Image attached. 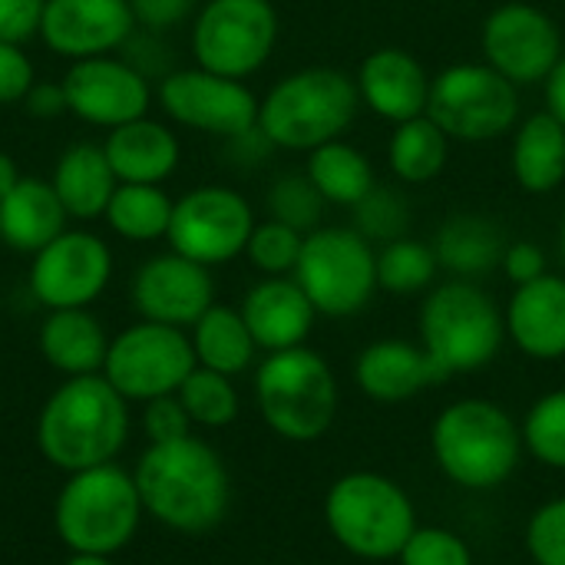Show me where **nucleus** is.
<instances>
[{
	"mask_svg": "<svg viewBox=\"0 0 565 565\" xmlns=\"http://www.w3.org/2000/svg\"><path fill=\"white\" fill-rule=\"evenodd\" d=\"M132 480L146 516L172 533H209L232 507V477L222 454L192 434L172 444H149L132 467Z\"/></svg>",
	"mask_w": 565,
	"mask_h": 565,
	"instance_id": "1",
	"label": "nucleus"
},
{
	"mask_svg": "<svg viewBox=\"0 0 565 565\" xmlns=\"http://www.w3.org/2000/svg\"><path fill=\"white\" fill-rule=\"evenodd\" d=\"M129 401L103 377H66L36 414V450L63 473L116 463L129 440Z\"/></svg>",
	"mask_w": 565,
	"mask_h": 565,
	"instance_id": "2",
	"label": "nucleus"
},
{
	"mask_svg": "<svg viewBox=\"0 0 565 565\" xmlns=\"http://www.w3.org/2000/svg\"><path fill=\"white\" fill-rule=\"evenodd\" d=\"M523 434L513 414L490 397H457L430 424V457L447 483L493 493L523 463Z\"/></svg>",
	"mask_w": 565,
	"mask_h": 565,
	"instance_id": "3",
	"label": "nucleus"
},
{
	"mask_svg": "<svg viewBox=\"0 0 565 565\" xmlns=\"http://www.w3.org/2000/svg\"><path fill=\"white\" fill-rule=\"evenodd\" d=\"M361 109L358 83L338 66H305L281 76L258 103V129L275 149L311 152L344 139Z\"/></svg>",
	"mask_w": 565,
	"mask_h": 565,
	"instance_id": "4",
	"label": "nucleus"
},
{
	"mask_svg": "<svg viewBox=\"0 0 565 565\" xmlns=\"http://www.w3.org/2000/svg\"><path fill=\"white\" fill-rule=\"evenodd\" d=\"M324 526L348 556L391 563L420 523L411 493L394 477L348 470L324 493Z\"/></svg>",
	"mask_w": 565,
	"mask_h": 565,
	"instance_id": "5",
	"label": "nucleus"
},
{
	"mask_svg": "<svg viewBox=\"0 0 565 565\" xmlns=\"http://www.w3.org/2000/svg\"><path fill=\"white\" fill-rule=\"evenodd\" d=\"M417 341L447 377L477 374L490 367L507 344L503 308L480 281L447 278L420 301Z\"/></svg>",
	"mask_w": 565,
	"mask_h": 565,
	"instance_id": "6",
	"label": "nucleus"
},
{
	"mask_svg": "<svg viewBox=\"0 0 565 565\" xmlns=\"http://www.w3.org/2000/svg\"><path fill=\"white\" fill-rule=\"evenodd\" d=\"M255 404L265 427L288 444H318L338 420L341 387L308 344L265 354L255 367Z\"/></svg>",
	"mask_w": 565,
	"mask_h": 565,
	"instance_id": "7",
	"label": "nucleus"
},
{
	"mask_svg": "<svg viewBox=\"0 0 565 565\" xmlns=\"http://www.w3.org/2000/svg\"><path fill=\"white\" fill-rule=\"evenodd\" d=\"M142 497L129 470L116 463L66 473L53 503V530L70 553L116 556L142 526Z\"/></svg>",
	"mask_w": 565,
	"mask_h": 565,
	"instance_id": "8",
	"label": "nucleus"
},
{
	"mask_svg": "<svg viewBox=\"0 0 565 565\" xmlns=\"http://www.w3.org/2000/svg\"><path fill=\"white\" fill-rule=\"evenodd\" d=\"M291 278L321 318H354L381 291L377 248L351 225H321L305 235Z\"/></svg>",
	"mask_w": 565,
	"mask_h": 565,
	"instance_id": "9",
	"label": "nucleus"
},
{
	"mask_svg": "<svg viewBox=\"0 0 565 565\" xmlns=\"http://www.w3.org/2000/svg\"><path fill=\"white\" fill-rule=\"evenodd\" d=\"M427 116L450 142H493L520 122V86L483 60L450 63L430 83Z\"/></svg>",
	"mask_w": 565,
	"mask_h": 565,
	"instance_id": "10",
	"label": "nucleus"
},
{
	"mask_svg": "<svg viewBox=\"0 0 565 565\" xmlns=\"http://www.w3.org/2000/svg\"><path fill=\"white\" fill-rule=\"evenodd\" d=\"M278 43V10L271 0H205L192 20L195 66L218 76L248 79Z\"/></svg>",
	"mask_w": 565,
	"mask_h": 565,
	"instance_id": "11",
	"label": "nucleus"
},
{
	"mask_svg": "<svg viewBox=\"0 0 565 565\" xmlns=\"http://www.w3.org/2000/svg\"><path fill=\"white\" fill-rule=\"evenodd\" d=\"M195 371V351L182 328L136 321L109 341L103 377L129 401L146 404L179 394L182 381Z\"/></svg>",
	"mask_w": 565,
	"mask_h": 565,
	"instance_id": "12",
	"label": "nucleus"
},
{
	"mask_svg": "<svg viewBox=\"0 0 565 565\" xmlns=\"http://www.w3.org/2000/svg\"><path fill=\"white\" fill-rule=\"evenodd\" d=\"M480 53L483 63L513 86H543L563 60V30L543 7L507 0L487 13L480 26Z\"/></svg>",
	"mask_w": 565,
	"mask_h": 565,
	"instance_id": "13",
	"label": "nucleus"
},
{
	"mask_svg": "<svg viewBox=\"0 0 565 565\" xmlns=\"http://www.w3.org/2000/svg\"><path fill=\"white\" fill-rule=\"evenodd\" d=\"M255 228V212L248 199L228 185H199L175 199L169 222V248L205 265H228L245 255Z\"/></svg>",
	"mask_w": 565,
	"mask_h": 565,
	"instance_id": "14",
	"label": "nucleus"
},
{
	"mask_svg": "<svg viewBox=\"0 0 565 565\" xmlns=\"http://www.w3.org/2000/svg\"><path fill=\"white\" fill-rule=\"evenodd\" d=\"M159 106L169 119L185 129L209 132L218 139H235L258 126V96L245 79L218 76L202 66L169 70L159 79Z\"/></svg>",
	"mask_w": 565,
	"mask_h": 565,
	"instance_id": "15",
	"label": "nucleus"
},
{
	"mask_svg": "<svg viewBox=\"0 0 565 565\" xmlns=\"http://www.w3.org/2000/svg\"><path fill=\"white\" fill-rule=\"evenodd\" d=\"M113 278L109 245L83 228H66L50 245H43L30 262V295L46 311L89 308Z\"/></svg>",
	"mask_w": 565,
	"mask_h": 565,
	"instance_id": "16",
	"label": "nucleus"
},
{
	"mask_svg": "<svg viewBox=\"0 0 565 565\" xmlns=\"http://www.w3.org/2000/svg\"><path fill=\"white\" fill-rule=\"evenodd\" d=\"M66 113L89 126L116 129L122 122L149 116L152 106V83L139 73L129 60L119 56H89L76 60L63 73Z\"/></svg>",
	"mask_w": 565,
	"mask_h": 565,
	"instance_id": "17",
	"label": "nucleus"
},
{
	"mask_svg": "<svg viewBox=\"0 0 565 565\" xmlns=\"http://www.w3.org/2000/svg\"><path fill=\"white\" fill-rule=\"evenodd\" d=\"M132 305L142 321L185 331L215 305L212 268L172 248L166 255H152L132 278Z\"/></svg>",
	"mask_w": 565,
	"mask_h": 565,
	"instance_id": "18",
	"label": "nucleus"
},
{
	"mask_svg": "<svg viewBox=\"0 0 565 565\" xmlns=\"http://www.w3.org/2000/svg\"><path fill=\"white\" fill-rule=\"evenodd\" d=\"M136 33L129 0H46L40 40L66 60L106 56Z\"/></svg>",
	"mask_w": 565,
	"mask_h": 565,
	"instance_id": "19",
	"label": "nucleus"
},
{
	"mask_svg": "<svg viewBox=\"0 0 565 565\" xmlns=\"http://www.w3.org/2000/svg\"><path fill=\"white\" fill-rule=\"evenodd\" d=\"M444 381L447 374L420 341L377 338L354 358V384L374 404H407Z\"/></svg>",
	"mask_w": 565,
	"mask_h": 565,
	"instance_id": "20",
	"label": "nucleus"
},
{
	"mask_svg": "<svg viewBox=\"0 0 565 565\" xmlns=\"http://www.w3.org/2000/svg\"><path fill=\"white\" fill-rule=\"evenodd\" d=\"M358 96L374 116L387 122H407L427 116L430 83L427 66L404 46H377L358 66Z\"/></svg>",
	"mask_w": 565,
	"mask_h": 565,
	"instance_id": "21",
	"label": "nucleus"
},
{
	"mask_svg": "<svg viewBox=\"0 0 565 565\" xmlns=\"http://www.w3.org/2000/svg\"><path fill=\"white\" fill-rule=\"evenodd\" d=\"M507 341L530 361L565 358V275L546 271L536 281L513 288L507 308Z\"/></svg>",
	"mask_w": 565,
	"mask_h": 565,
	"instance_id": "22",
	"label": "nucleus"
},
{
	"mask_svg": "<svg viewBox=\"0 0 565 565\" xmlns=\"http://www.w3.org/2000/svg\"><path fill=\"white\" fill-rule=\"evenodd\" d=\"M238 311H242L258 351H265V354L308 344L315 321L321 318L315 311L311 298L301 291V285L291 275L255 281L245 291Z\"/></svg>",
	"mask_w": 565,
	"mask_h": 565,
	"instance_id": "23",
	"label": "nucleus"
},
{
	"mask_svg": "<svg viewBox=\"0 0 565 565\" xmlns=\"http://www.w3.org/2000/svg\"><path fill=\"white\" fill-rule=\"evenodd\" d=\"M103 152L116 179L132 185H162L182 159L179 136L166 122H156L149 116L109 129Z\"/></svg>",
	"mask_w": 565,
	"mask_h": 565,
	"instance_id": "24",
	"label": "nucleus"
},
{
	"mask_svg": "<svg viewBox=\"0 0 565 565\" xmlns=\"http://www.w3.org/2000/svg\"><path fill=\"white\" fill-rule=\"evenodd\" d=\"M109 334L103 321L89 308H63V311H46L36 348L40 358L60 371L63 377H86V374H103L106 351H109Z\"/></svg>",
	"mask_w": 565,
	"mask_h": 565,
	"instance_id": "25",
	"label": "nucleus"
},
{
	"mask_svg": "<svg viewBox=\"0 0 565 565\" xmlns=\"http://www.w3.org/2000/svg\"><path fill=\"white\" fill-rule=\"evenodd\" d=\"M66 209L60 205L50 179L23 175L0 199V242L13 252L36 255L66 232Z\"/></svg>",
	"mask_w": 565,
	"mask_h": 565,
	"instance_id": "26",
	"label": "nucleus"
},
{
	"mask_svg": "<svg viewBox=\"0 0 565 565\" xmlns=\"http://www.w3.org/2000/svg\"><path fill=\"white\" fill-rule=\"evenodd\" d=\"M507 232L490 215L457 212L447 222H440L434 235V255L440 262V271L450 278L480 281L493 271H500L503 252H507Z\"/></svg>",
	"mask_w": 565,
	"mask_h": 565,
	"instance_id": "27",
	"label": "nucleus"
},
{
	"mask_svg": "<svg viewBox=\"0 0 565 565\" xmlns=\"http://www.w3.org/2000/svg\"><path fill=\"white\" fill-rule=\"evenodd\" d=\"M510 172L530 195H553L565 182V126L550 109L530 113L516 122Z\"/></svg>",
	"mask_w": 565,
	"mask_h": 565,
	"instance_id": "28",
	"label": "nucleus"
},
{
	"mask_svg": "<svg viewBox=\"0 0 565 565\" xmlns=\"http://www.w3.org/2000/svg\"><path fill=\"white\" fill-rule=\"evenodd\" d=\"M50 185L66 209L70 218L76 222H93L106 215V205L119 185L103 146L96 142H73L63 149V156L53 166Z\"/></svg>",
	"mask_w": 565,
	"mask_h": 565,
	"instance_id": "29",
	"label": "nucleus"
},
{
	"mask_svg": "<svg viewBox=\"0 0 565 565\" xmlns=\"http://www.w3.org/2000/svg\"><path fill=\"white\" fill-rule=\"evenodd\" d=\"M189 341H192L199 367H209L228 377L245 374L258 358V344L242 311L232 305H218V301L189 328Z\"/></svg>",
	"mask_w": 565,
	"mask_h": 565,
	"instance_id": "30",
	"label": "nucleus"
},
{
	"mask_svg": "<svg viewBox=\"0 0 565 565\" xmlns=\"http://www.w3.org/2000/svg\"><path fill=\"white\" fill-rule=\"evenodd\" d=\"M305 175L315 182V189L324 195L328 205H344V209H354L377 185L371 156L348 139H334L311 149L305 162Z\"/></svg>",
	"mask_w": 565,
	"mask_h": 565,
	"instance_id": "31",
	"label": "nucleus"
},
{
	"mask_svg": "<svg viewBox=\"0 0 565 565\" xmlns=\"http://www.w3.org/2000/svg\"><path fill=\"white\" fill-rule=\"evenodd\" d=\"M447 159H450V136L430 116H417L394 126L387 142V166L397 182L427 185L447 169Z\"/></svg>",
	"mask_w": 565,
	"mask_h": 565,
	"instance_id": "32",
	"label": "nucleus"
},
{
	"mask_svg": "<svg viewBox=\"0 0 565 565\" xmlns=\"http://www.w3.org/2000/svg\"><path fill=\"white\" fill-rule=\"evenodd\" d=\"M172 199L166 195L162 185H132L119 182L109 205H106V222L109 228L126 238V242H156L169 235L172 222Z\"/></svg>",
	"mask_w": 565,
	"mask_h": 565,
	"instance_id": "33",
	"label": "nucleus"
},
{
	"mask_svg": "<svg viewBox=\"0 0 565 565\" xmlns=\"http://www.w3.org/2000/svg\"><path fill=\"white\" fill-rule=\"evenodd\" d=\"M440 262L434 255V245L420 238H397L387 245H377V288L394 298H414L427 295L437 285Z\"/></svg>",
	"mask_w": 565,
	"mask_h": 565,
	"instance_id": "34",
	"label": "nucleus"
},
{
	"mask_svg": "<svg viewBox=\"0 0 565 565\" xmlns=\"http://www.w3.org/2000/svg\"><path fill=\"white\" fill-rule=\"evenodd\" d=\"M175 397L182 401L192 427H202V430H222V427L235 424L238 411H242V397H238L235 377L209 371V367H199V364L182 381Z\"/></svg>",
	"mask_w": 565,
	"mask_h": 565,
	"instance_id": "35",
	"label": "nucleus"
},
{
	"mask_svg": "<svg viewBox=\"0 0 565 565\" xmlns=\"http://www.w3.org/2000/svg\"><path fill=\"white\" fill-rule=\"evenodd\" d=\"M523 434V447L526 454L546 467L565 473V387L546 391L543 397H536L520 424Z\"/></svg>",
	"mask_w": 565,
	"mask_h": 565,
	"instance_id": "36",
	"label": "nucleus"
},
{
	"mask_svg": "<svg viewBox=\"0 0 565 565\" xmlns=\"http://www.w3.org/2000/svg\"><path fill=\"white\" fill-rule=\"evenodd\" d=\"M411 225H414V212L407 199L381 182L351 209V228L361 232L374 248L411 235Z\"/></svg>",
	"mask_w": 565,
	"mask_h": 565,
	"instance_id": "37",
	"label": "nucleus"
},
{
	"mask_svg": "<svg viewBox=\"0 0 565 565\" xmlns=\"http://www.w3.org/2000/svg\"><path fill=\"white\" fill-rule=\"evenodd\" d=\"M324 195L315 189V182L305 172H285L268 185L265 195V209L268 218L285 222L298 232H315L321 228V215H324Z\"/></svg>",
	"mask_w": 565,
	"mask_h": 565,
	"instance_id": "38",
	"label": "nucleus"
},
{
	"mask_svg": "<svg viewBox=\"0 0 565 565\" xmlns=\"http://www.w3.org/2000/svg\"><path fill=\"white\" fill-rule=\"evenodd\" d=\"M301 245H305V232H298L285 222H275V218H265V222H255L252 238L245 245V258L252 262V268L258 275L285 278V275H295Z\"/></svg>",
	"mask_w": 565,
	"mask_h": 565,
	"instance_id": "39",
	"label": "nucleus"
},
{
	"mask_svg": "<svg viewBox=\"0 0 565 565\" xmlns=\"http://www.w3.org/2000/svg\"><path fill=\"white\" fill-rule=\"evenodd\" d=\"M397 565H477V556L467 543L450 526H417L414 536L404 543Z\"/></svg>",
	"mask_w": 565,
	"mask_h": 565,
	"instance_id": "40",
	"label": "nucleus"
},
{
	"mask_svg": "<svg viewBox=\"0 0 565 565\" xmlns=\"http://www.w3.org/2000/svg\"><path fill=\"white\" fill-rule=\"evenodd\" d=\"M523 546L533 565H565V497H553L530 513Z\"/></svg>",
	"mask_w": 565,
	"mask_h": 565,
	"instance_id": "41",
	"label": "nucleus"
},
{
	"mask_svg": "<svg viewBox=\"0 0 565 565\" xmlns=\"http://www.w3.org/2000/svg\"><path fill=\"white\" fill-rule=\"evenodd\" d=\"M139 424H142V437L149 444H172V440H182L192 434V420H189V414L175 394L146 401Z\"/></svg>",
	"mask_w": 565,
	"mask_h": 565,
	"instance_id": "42",
	"label": "nucleus"
},
{
	"mask_svg": "<svg viewBox=\"0 0 565 565\" xmlns=\"http://www.w3.org/2000/svg\"><path fill=\"white\" fill-rule=\"evenodd\" d=\"M36 83L33 63L17 43H0V106L23 103L30 86Z\"/></svg>",
	"mask_w": 565,
	"mask_h": 565,
	"instance_id": "43",
	"label": "nucleus"
},
{
	"mask_svg": "<svg viewBox=\"0 0 565 565\" xmlns=\"http://www.w3.org/2000/svg\"><path fill=\"white\" fill-rule=\"evenodd\" d=\"M46 0H0V43H26L40 36Z\"/></svg>",
	"mask_w": 565,
	"mask_h": 565,
	"instance_id": "44",
	"label": "nucleus"
},
{
	"mask_svg": "<svg viewBox=\"0 0 565 565\" xmlns=\"http://www.w3.org/2000/svg\"><path fill=\"white\" fill-rule=\"evenodd\" d=\"M500 271L507 275V281L513 288L526 285V281H536L550 271V258L543 252V245L530 242V238H520V242H510L507 252H503V262H500Z\"/></svg>",
	"mask_w": 565,
	"mask_h": 565,
	"instance_id": "45",
	"label": "nucleus"
},
{
	"mask_svg": "<svg viewBox=\"0 0 565 565\" xmlns=\"http://www.w3.org/2000/svg\"><path fill=\"white\" fill-rule=\"evenodd\" d=\"M136 26L149 33H166L199 13V0H129Z\"/></svg>",
	"mask_w": 565,
	"mask_h": 565,
	"instance_id": "46",
	"label": "nucleus"
},
{
	"mask_svg": "<svg viewBox=\"0 0 565 565\" xmlns=\"http://www.w3.org/2000/svg\"><path fill=\"white\" fill-rule=\"evenodd\" d=\"M23 106L30 116H40V119H53V116L66 113L63 83H33L30 93L23 96Z\"/></svg>",
	"mask_w": 565,
	"mask_h": 565,
	"instance_id": "47",
	"label": "nucleus"
},
{
	"mask_svg": "<svg viewBox=\"0 0 565 565\" xmlns=\"http://www.w3.org/2000/svg\"><path fill=\"white\" fill-rule=\"evenodd\" d=\"M543 96H546V109L565 126V53L556 70L550 73V79L543 83Z\"/></svg>",
	"mask_w": 565,
	"mask_h": 565,
	"instance_id": "48",
	"label": "nucleus"
},
{
	"mask_svg": "<svg viewBox=\"0 0 565 565\" xmlns=\"http://www.w3.org/2000/svg\"><path fill=\"white\" fill-rule=\"evenodd\" d=\"M20 179H23V175H20V169H17V162H13V156L0 149V199H3Z\"/></svg>",
	"mask_w": 565,
	"mask_h": 565,
	"instance_id": "49",
	"label": "nucleus"
},
{
	"mask_svg": "<svg viewBox=\"0 0 565 565\" xmlns=\"http://www.w3.org/2000/svg\"><path fill=\"white\" fill-rule=\"evenodd\" d=\"M63 565H116L113 556H89V553H70V559Z\"/></svg>",
	"mask_w": 565,
	"mask_h": 565,
	"instance_id": "50",
	"label": "nucleus"
},
{
	"mask_svg": "<svg viewBox=\"0 0 565 565\" xmlns=\"http://www.w3.org/2000/svg\"><path fill=\"white\" fill-rule=\"evenodd\" d=\"M559 258H563V265H565V212H563V218H559Z\"/></svg>",
	"mask_w": 565,
	"mask_h": 565,
	"instance_id": "51",
	"label": "nucleus"
}]
</instances>
